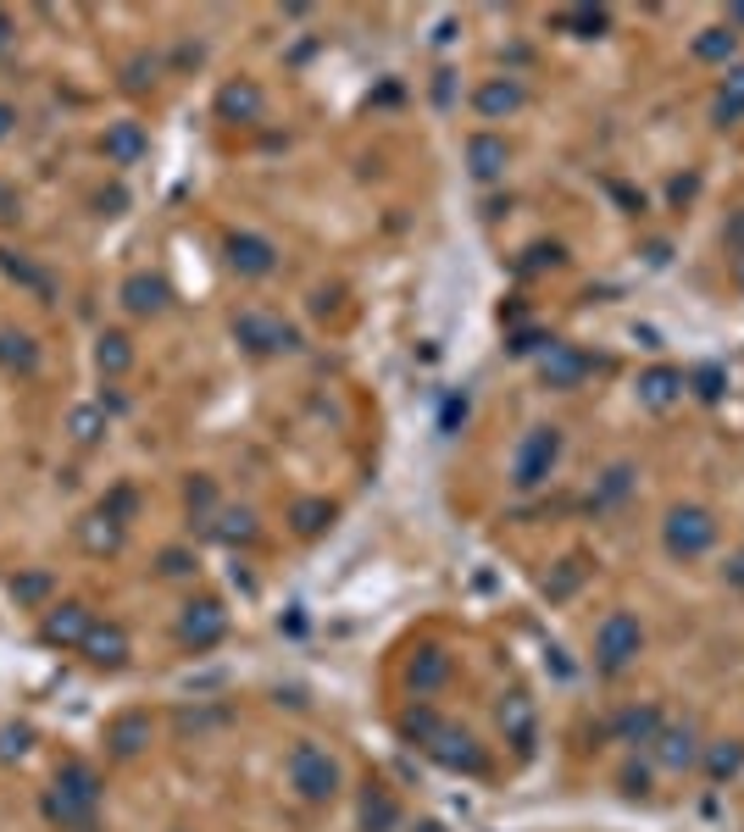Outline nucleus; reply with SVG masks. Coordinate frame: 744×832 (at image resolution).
I'll use <instances>...</instances> for the list:
<instances>
[{
  "label": "nucleus",
  "mask_w": 744,
  "mask_h": 832,
  "mask_svg": "<svg viewBox=\"0 0 744 832\" xmlns=\"http://www.w3.org/2000/svg\"><path fill=\"white\" fill-rule=\"evenodd\" d=\"M517 106H523V89H517V84H500V78H495V84H484V89H478V112H484V117L517 112Z\"/></svg>",
  "instance_id": "22"
},
{
  "label": "nucleus",
  "mask_w": 744,
  "mask_h": 832,
  "mask_svg": "<svg viewBox=\"0 0 744 832\" xmlns=\"http://www.w3.org/2000/svg\"><path fill=\"white\" fill-rule=\"evenodd\" d=\"M39 356H34V338L28 333H0V367H34Z\"/></svg>",
  "instance_id": "24"
},
{
  "label": "nucleus",
  "mask_w": 744,
  "mask_h": 832,
  "mask_svg": "<svg viewBox=\"0 0 744 832\" xmlns=\"http://www.w3.org/2000/svg\"><path fill=\"white\" fill-rule=\"evenodd\" d=\"M217 112H222V117H240V123H256V117H261V89H256V84H228V89L217 94Z\"/></svg>",
  "instance_id": "17"
},
{
  "label": "nucleus",
  "mask_w": 744,
  "mask_h": 832,
  "mask_svg": "<svg viewBox=\"0 0 744 832\" xmlns=\"http://www.w3.org/2000/svg\"><path fill=\"white\" fill-rule=\"evenodd\" d=\"M439 727H445V721H439V716H434L428 705H423V711H406V721H400V732H406V739H416L423 750H428V739H434Z\"/></svg>",
  "instance_id": "25"
},
{
  "label": "nucleus",
  "mask_w": 744,
  "mask_h": 832,
  "mask_svg": "<svg viewBox=\"0 0 744 832\" xmlns=\"http://www.w3.org/2000/svg\"><path fill=\"white\" fill-rule=\"evenodd\" d=\"M467 162H473V172H478V178H500V172H505V139L478 133V139L467 144Z\"/></svg>",
  "instance_id": "19"
},
{
  "label": "nucleus",
  "mask_w": 744,
  "mask_h": 832,
  "mask_svg": "<svg viewBox=\"0 0 744 832\" xmlns=\"http://www.w3.org/2000/svg\"><path fill=\"white\" fill-rule=\"evenodd\" d=\"M583 372H589V356H578L567 345H550V356H544V383L550 388H573V383H583Z\"/></svg>",
  "instance_id": "15"
},
{
  "label": "nucleus",
  "mask_w": 744,
  "mask_h": 832,
  "mask_svg": "<svg viewBox=\"0 0 744 832\" xmlns=\"http://www.w3.org/2000/svg\"><path fill=\"white\" fill-rule=\"evenodd\" d=\"M12 123H17V112H12V106H0V139L12 133Z\"/></svg>",
  "instance_id": "36"
},
{
  "label": "nucleus",
  "mask_w": 744,
  "mask_h": 832,
  "mask_svg": "<svg viewBox=\"0 0 744 832\" xmlns=\"http://www.w3.org/2000/svg\"><path fill=\"white\" fill-rule=\"evenodd\" d=\"M367 827L372 832H384V827H395V805L379 794V799H367Z\"/></svg>",
  "instance_id": "30"
},
{
  "label": "nucleus",
  "mask_w": 744,
  "mask_h": 832,
  "mask_svg": "<svg viewBox=\"0 0 744 832\" xmlns=\"http://www.w3.org/2000/svg\"><path fill=\"white\" fill-rule=\"evenodd\" d=\"M106 156H112L117 167L139 162V156H145V128H139V123H112V128H106Z\"/></svg>",
  "instance_id": "16"
},
{
  "label": "nucleus",
  "mask_w": 744,
  "mask_h": 832,
  "mask_svg": "<svg viewBox=\"0 0 744 832\" xmlns=\"http://www.w3.org/2000/svg\"><path fill=\"white\" fill-rule=\"evenodd\" d=\"M678 395H683V372H678V367H650V372L639 377V400H644L650 411L678 406Z\"/></svg>",
  "instance_id": "11"
},
{
  "label": "nucleus",
  "mask_w": 744,
  "mask_h": 832,
  "mask_svg": "<svg viewBox=\"0 0 744 832\" xmlns=\"http://www.w3.org/2000/svg\"><path fill=\"white\" fill-rule=\"evenodd\" d=\"M656 755H662L667 771H683V766L701 760V744H694L689 727H667V732H656Z\"/></svg>",
  "instance_id": "14"
},
{
  "label": "nucleus",
  "mask_w": 744,
  "mask_h": 832,
  "mask_svg": "<svg viewBox=\"0 0 744 832\" xmlns=\"http://www.w3.org/2000/svg\"><path fill=\"white\" fill-rule=\"evenodd\" d=\"M7 44H12V17L0 12V51H7Z\"/></svg>",
  "instance_id": "37"
},
{
  "label": "nucleus",
  "mask_w": 744,
  "mask_h": 832,
  "mask_svg": "<svg viewBox=\"0 0 744 832\" xmlns=\"http://www.w3.org/2000/svg\"><path fill=\"white\" fill-rule=\"evenodd\" d=\"M667 550L678 555V561H694V555H706L711 545H717V522H711V511H701V505H678L672 516H667Z\"/></svg>",
  "instance_id": "4"
},
{
  "label": "nucleus",
  "mask_w": 744,
  "mask_h": 832,
  "mask_svg": "<svg viewBox=\"0 0 744 832\" xmlns=\"http://www.w3.org/2000/svg\"><path fill=\"white\" fill-rule=\"evenodd\" d=\"M322 516H329V505H300V533H317Z\"/></svg>",
  "instance_id": "32"
},
{
  "label": "nucleus",
  "mask_w": 744,
  "mask_h": 832,
  "mask_svg": "<svg viewBox=\"0 0 744 832\" xmlns=\"http://www.w3.org/2000/svg\"><path fill=\"white\" fill-rule=\"evenodd\" d=\"M739 278H744V267H739Z\"/></svg>",
  "instance_id": "40"
},
{
  "label": "nucleus",
  "mask_w": 744,
  "mask_h": 832,
  "mask_svg": "<svg viewBox=\"0 0 744 832\" xmlns=\"http://www.w3.org/2000/svg\"><path fill=\"white\" fill-rule=\"evenodd\" d=\"M617 732H623V744H656V732H662V711H656V705L623 711V716H617Z\"/></svg>",
  "instance_id": "18"
},
{
  "label": "nucleus",
  "mask_w": 744,
  "mask_h": 832,
  "mask_svg": "<svg viewBox=\"0 0 744 832\" xmlns=\"http://www.w3.org/2000/svg\"><path fill=\"white\" fill-rule=\"evenodd\" d=\"M228 267L245 272V278H267L278 267V251L261 233H234V239H228Z\"/></svg>",
  "instance_id": "7"
},
{
  "label": "nucleus",
  "mask_w": 744,
  "mask_h": 832,
  "mask_svg": "<svg viewBox=\"0 0 744 832\" xmlns=\"http://www.w3.org/2000/svg\"><path fill=\"white\" fill-rule=\"evenodd\" d=\"M739 112H744V67H739V73L728 78V89H722V101H717V117H722V123H733Z\"/></svg>",
  "instance_id": "28"
},
{
  "label": "nucleus",
  "mask_w": 744,
  "mask_h": 832,
  "mask_svg": "<svg viewBox=\"0 0 744 832\" xmlns=\"http://www.w3.org/2000/svg\"><path fill=\"white\" fill-rule=\"evenodd\" d=\"M234 338H240V345H251V350H290V345H295V328L272 322V317H261V311H245V317L234 322Z\"/></svg>",
  "instance_id": "8"
},
{
  "label": "nucleus",
  "mask_w": 744,
  "mask_h": 832,
  "mask_svg": "<svg viewBox=\"0 0 744 832\" xmlns=\"http://www.w3.org/2000/svg\"><path fill=\"white\" fill-rule=\"evenodd\" d=\"M106 739H112L117 755H139V750L151 744V721H145V716H123V721H112Z\"/></svg>",
  "instance_id": "20"
},
{
  "label": "nucleus",
  "mask_w": 744,
  "mask_h": 832,
  "mask_svg": "<svg viewBox=\"0 0 744 832\" xmlns=\"http://www.w3.org/2000/svg\"><path fill=\"white\" fill-rule=\"evenodd\" d=\"M445 677H450V655H439V650H423V661L411 666V689H416V694H434Z\"/></svg>",
  "instance_id": "21"
},
{
  "label": "nucleus",
  "mask_w": 744,
  "mask_h": 832,
  "mask_svg": "<svg viewBox=\"0 0 744 832\" xmlns=\"http://www.w3.org/2000/svg\"><path fill=\"white\" fill-rule=\"evenodd\" d=\"M123 300H128L133 317H156V311L167 306V283L151 278V272H133V278L123 283Z\"/></svg>",
  "instance_id": "13"
},
{
  "label": "nucleus",
  "mask_w": 744,
  "mask_h": 832,
  "mask_svg": "<svg viewBox=\"0 0 744 832\" xmlns=\"http://www.w3.org/2000/svg\"><path fill=\"white\" fill-rule=\"evenodd\" d=\"M639 644H644V627H639V616L612 611L606 622L594 627V666H600V671H623V666L639 655Z\"/></svg>",
  "instance_id": "3"
},
{
  "label": "nucleus",
  "mask_w": 744,
  "mask_h": 832,
  "mask_svg": "<svg viewBox=\"0 0 744 832\" xmlns=\"http://www.w3.org/2000/svg\"><path fill=\"white\" fill-rule=\"evenodd\" d=\"M733 51H739L733 28H706L701 39H694V56H701V62H728Z\"/></svg>",
  "instance_id": "23"
},
{
  "label": "nucleus",
  "mask_w": 744,
  "mask_h": 832,
  "mask_svg": "<svg viewBox=\"0 0 744 832\" xmlns=\"http://www.w3.org/2000/svg\"><path fill=\"white\" fill-rule=\"evenodd\" d=\"M728 244H733V251H744V212L728 217Z\"/></svg>",
  "instance_id": "33"
},
{
  "label": "nucleus",
  "mask_w": 744,
  "mask_h": 832,
  "mask_svg": "<svg viewBox=\"0 0 744 832\" xmlns=\"http://www.w3.org/2000/svg\"><path fill=\"white\" fill-rule=\"evenodd\" d=\"M95 666H123L128 661V639H123V627H112V622H95L89 627V639L78 644Z\"/></svg>",
  "instance_id": "12"
},
{
  "label": "nucleus",
  "mask_w": 744,
  "mask_h": 832,
  "mask_svg": "<svg viewBox=\"0 0 744 832\" xmlns=\"http://www.w3.org/2000/svg\"><path fill=\"white\" fill-rule=\"evenodd\" d=\"M562 461V433L555 427H534L523 445H517V461H511V483L517 488H539L550 477V466Z\"/></svg>",
  "instance_id": "5"
},
{
  "label": "nucleus",
  "mask_w": 744,
  "mask_h": 832,
  "mask_svg": "<svg viewBox=\"0 0 744 832\" xmlns=\"http://www.w3.org/2000/svg\"><path fill=\"white\" fill-rule=\"evenodd\" d=\"M95 805H101V782L89 766H67L56 777V789H51V816L62 827H89L95 821Z\"/></svg>",
  "instance_id": "1"
},
{
  "label": "nucleus",
  "mask_w": 744,
  "mask_h": 832,
  "mask_svg": "<svg viewBox=\"0 0 744 832\" xmlns=\"http://www.w3.org/2000/svg\"><path fill=\"white\" fill-rule=\"evenodd\" d=\"M0 217H12V194L7 189H0Z\"/></svg>",
  "instance_id": "38"
},
{
  "label": "nucleus",
  "mask_w": 744,
  "mask_h": 832,
  "mask_svg": "<svg viewBox=\"0 0 744 832\" xmlns=\"http://www.w3.org/2000/svg\"><path fill=\"white\" fill-rule=\"evenodd\" d=\"M101 427H106V422H101V411H89V406H84V411H73V438H78V445H89V438H101Z\"/></svg>",
  "instance_id": "29"
},
{
  "label": "nucleus",
  "mask_w": 744,
  "mask_h": 832,
  "mask_svg": "<svg viewBox=\"0 0 744 832\" xmlns=\"http://www.w3.org/2000/svg\"><path fill=\"white\" fill-rule=\"evenodd\" d=\"M567 23H573V28H583V34H600V28H606V12H573Z\"/></svg>",
  "instance_id": "31"
},
{
  "label": "nucleus",
  "mask_w": 744,
  "mask_h": 832,
  "mask_svg": "<svg viewBox=\"0 0 744 832\" xmlns=\"http://www.w3.org/2000/svg\"><path fill=\"white\" fill-rule=\"evenodd\" d=\"M128 361H133L128 338H123V333H106V338H101V372L117 377V372H128Z\"/></svg>",
  "instance_id": "26"
},
{
  "label": "nucleus",
  "mask_w": 744,
  "mask_h": 832,
  "mask_svg": "<svg viewBox=\"0 0 744 832\" xmlns=\"http://www.w3.org/2000/svg\"><path fill=\"white\" fill-rule=\"evenodd\" d=\"M428 755L439 760V766H450V771H484V750H478V739L473 732H456V727H439L434 739H428Z\"/></svg>",
  "instance_id": "6"
},
{
  "label": "nucleus",
  "mask_w": 744,
  "mask_h": 832,
  "mask_svg": "<svg viewBox=\"0 0 744 832\" xmlns=\"http://www.w3.org/2000/svg\"><path fill=\"white\" fill-rule=\"evenodd\" d=\"M89 627H95V616H89L84 605H56L51 616H44V644H84Z\"/></svg>",
  "instance_id": "10"
},
{
  "label": "nucleus",
  "mask_w": 744,
  "mask_h": 832,
  "mask_svg": "<svg viewBox=\"0 0 744 832\" xmlns=\"http://www.w3.org/2000/svg\"><path fill=\"white\" fill-rule=\"evenodd\" d=\"M162 561H167V566H162V572H167V577H178V572H190V566H183V555H178V550H167V555H162Z\"/></svg>",
  "instance_id": "35"
},
{
  "label": "nucleus",
  "mask_w": 744,
  "mask_h": 832,
  "mask_svg": "<svg viewBox=\"0 0 744 832\" xmlns=\"http://www.w3.org/2000/svg\"><path fill=\"white\" fill-rule=\"evenodd\" d=\"M733 583H744V555H739V561H733Z\"/></svg>",
  "instance_id": "39"
},
{
  "label": "nucleus",
  "mask_w": 744,
  "mask_h": 832,
  "mask_svg": "<svg viewBox=\"0 0 744 832\" xmlns=\"http://www.w3.org/2000/svg\"><path fill=\"white\" fill-rule=\"evenodd\" d=\"M183 644H195V650H206V644H217L222 632H228V616H222V605L217 600H201V605H190L183 611Z\"/></svg>",
  "instance_id": "9"
},
{
  "label": "nucleus",
  "mask_w": 744,
  "mask_h": 832,
  "mask_svg": "<svg viewBox=\"0 0 744 832\" xmlns=\"http://www.w3.org/2000/svg\"><path fill=\"white\" fill-rule=\"evenodd\" d=\"M717 383H722L717 372H701V395H706V400H717V395H722V388H717Z\"/></svg>",
  "instance_id": "34"
},
{
  "label": "nucleus",
  "mask_w": 744,
  "mask_h": 832,
  "mask_svg": "<svg viewBox=\"0 0 744 832\" xmlns=\"http://www.w3.org/2000/svg\"><path fill=\"white\" fill-rule=\"evenodd\" d=\"M290 782H295L300 799L322 805V799L339 794V760L329 750H317V744H295L290 750Z\"/></svg>",
  "instance_id": "2"
},
{
  "label": "nucleus",
  "mask_w": 744,
  "mask_h": 832,
  "mask_svg": "<svg viewBox=\"0 0 744 832\" xmlns=\"http://www.w3.org/2000/svg\"><path fill=\"white\" fill-rule=\"evenodd\" d=\"M739 766H744V744H717V750L706 755V771H711V777H733Z\"/></svg>",
  "instance_id": "27"
}]
</instances>
